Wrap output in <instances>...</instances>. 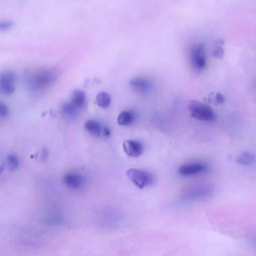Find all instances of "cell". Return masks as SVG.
Wrapping results in <instances>:
<instances>
[{
  "label": "cell",
  "instance_id": "cell-1",
  "mask_svg": "<svg viewBox=\"0 0 256 256\" xmlns=\"http://www.w3.org/2000/svg\"><path fill=\"white\" fill-rule=\"evenodd\" d=\"M188 109L193 118L202 121H211L214 119L215 114L212 108L200 102L191 100L188 104Z\"/></svg>",
  "mask_w": 256,
  "mask_h": 256
},
{
  "label": "cell",
  "instance_id": "cell-2",
  "mask_svg": "<svg viewBox=\"0 0 256 256\" xmlns=\"http://www.w3.org/2000/svg\"><path fill=\"white\" fill-rule=\"evenodd\" d=\"M128 178L139 188L152 185L154 177L150 172L136 168H130L126 172Z\"/></svg>",
  "mask_w": 256,
  "mask_h": 256
},
{
  "label": "cell",
  "instance_id": "cell-3",
  "mask_svg": "<svg viewBox=\"0 0 256 256\" xmlns=\"http://www.w3.org/2000/svg\"><path fill=\"white\" fill-rule=\"evenodd\" d=\"M16 74L12 71L4 72L0 77V90L6 95H10L15 90Z\"/></svg>",
  "mask_w": 256,
  "mask_h": 256
},
{
  "label": "cell",
  "instance_id": "cell-4",
  "mask_svg": "<svg viewBox=\"0 0 256 256\" xmlns=\"http://www.w3.org/2000/svg\"><path fill=\"white\" fill-rule=\"evenodd\" d=\"M191 61L194 68L201 70L206 66L205 48L204 44H200L194 48L192 52Z\"/></svg>",
  "mask_w": 256,
  "mask_h": 256
},
{
  "label": "cell",
  "instance_id": "cell-5",
  "mask_svg": "<svg viewBox=\"0 0 256 256\" xmlns=\"http://www.w3.org/2000/svg\"><path fill=\"white\" fill-rule=\"evenodd\" d=\"M207 169L208 166L204 163L190 162L180 166L178 168V172L181 176H188L202 173Z\"/></svg>",
  "mask_w": 256,
  "mask_h": 256
},
{
  "label": "cell",
  "instance_id": "cell-6",
  "mask_svg": "<svg viewBox=\"0 0 256 256\" xmlns=\"http://www.w3.org/2000/svg\"><path fill=\"white\" fill-rule=\"evenodd\" d=\"M122 147L126 154L132 158H137L140 156L144 149L142 144L135 140L124 141Z\"/></svg>",
  "mask_w": 256,
  "mask_h": 256
},
{
  "label": "cell",
  "instance_id": "cell-7",
  "mask_svg": "<svg viewBox=\"0 0 256 256\" xmlns=\"http://www.w3.org/2000/svg\"><path fill=\"white\" fill-rule=\"evenodd\" d=\"M130 84L134 90L140 93H146L152 88L150 82L142 78H133L130 80Z\"/></svg>",
  "mask_w": 256,
  "mask_h": 256
},
{
  "label": "cell",
  "instance_id": "cell-8",
  "mask_svg": "<svg viewBox=\"0 0 256 256\" xmlns=\"http://www.w3.org/2000/svg\"><path fill=\"white\" fill-rule=\"evenodd\" d=\"M56 76V72L53 70L42 71L38 74L35 80L38 84L46 85L55 80Z\"/></svg>",
  "mask_w": 256,
  "mask_h": 256
},
{
  "label": "cell",
  "instance_id": "cell-9",
  "mask_svg": "<svg viewBox=\"0 0 256 256\" xmlns=\"http://www.w3.org/2000/svg\"><path fill=\"white\" fill-rule=\"evenodd\" d=\"M64 183L68 186L72 188H79L82 184V178L76 174H68L64 176Z\"/></svg>",
  "mask_w": 256,
  "mask_h": 256
},
{
  "label": "cell",
  "instance_id": "cell-10",
  "mask_svg": "<svg viewBox=\"0 0 256 256\" xmlns=\"http://www.w3.org/2000/svg\"><path fill=\"white\" fill-rule=\"evenodd\" d=\"M86 98V93L84 91L76 90L72 93L71 104L76 108H80L84 105Z\"/></svg>",
  "mask_w": 256,
  "mask_h": 256
},
{
  "label": "cell",
  "instance_id": "cell-11",
  "mask_svg": "<svg viewBox=\"0 0 256 256\" xmlns=\"http://www.w3.org/2000/svg\"><path fill=\"white\" fill-rule=\"evenodd\" d=\"M134 120V115L133 112L129 110L121 112L117 118V122L120 126H128L131 124Z\"/></svg>",
  "mask_w": 256,
  "mask_h": 256
},
{
  "label": "cell",
  "instance_id": "cell-12",
  "mask_svg": "<svg viewBox=\"0 0 256 256\" xmlns=\"http://www.w3.org/2000/svg\"><path fill=\"white\" fill-rule=\"evenodd\" d=\"M111 98L110 95L106 92L98 93L96 98V104L101 108H108L110 104Z\"/></svg>",
  "mask_w": 256,
  "mask_h": 256
},
{
  "label": "cell",
  "instance_id": "cell-13",
  "mask_svg": "<svg viewBox=\"0 0 256 256\" xmlns=\"http://www.w3.org/2000/svg\"><path fill=\"white\" fill-rule=\"evenodd\" d=\"M255 161V156L248 152L241 153L236 158V162L241 164L248 165L252 164Z\"/></svg>",
  "mask_w": 256,
  "mask_h": 256
},
{
  "label": "cell",
  "instance_id": "cell-14",
  "mask_svg": "<svg viewBox=\"0 0 256 256\" xmlns=\"http://www.w3.org/2000/svg\"><path fill=\"white\" fill-rule=\"evenodd\" d=\"M84 126L86 130L96 135L100 134L102 131L100 125L94 120H87L85 122Z\"/></svg>",
  "mask_w": 256,
  "mask_h": 256
},
{
  "label": "cell",
  "instance_id": "cell-15",
  "mask_svg": "<svg viewBox=\"0 0 256 256\" xmlns=\"http://www.w3.org/2000/svg\"><path fill=\"white\" fill-rule=\"evenodd\" d=\"M224 41L222 40H218L216 44V46L213 50L212 55L216 58H221L222 57L224 53V50L222 46L224 44Z\"/></svg>",
  "mask_w": 256,
  "mask_h": 256
},
{
  "label": "cell",
  "instance_id": "cell-16",
  "mask_svg": "<svg viewBox=\"0 0 256 256\" xmlns=\"http://www.w3.org/2000/svg\"><path fill=\"white\" fill-rule=\"evenodd\" d=\"M7 161L10 170H14L17 168L18 166V161L17 157L14 154H10L8 156Z\"/></svg>",
  "mask_w": 256,
  "mask_h": 256
},
{
  "label": "cell",
  "instance_id": "cell-17",
  "mask_svg": "<svg viewBox=\"0 0 256 256\" xmlns=\"http://www.w3.org/2000/svg\"><path fill=\"white\" fill-rule=\"evenodd\" d=\"M76 108H75L72 104H65L62 108L63 112L67 115L73 116L76 113Z\"/></svg>",
  "mask_w": 256,
  "mask_h": 256
},
{
  "label": "cell",
  "instance_id": "cell-18",
  "mask_svg": "<svg viewBox=\"0 0 256 256\" xmlns=\"http://www.w3.org/2000/svg\"><path fill=\"white\" fill-rule=\"evenodd\" d=\"M8 114V110L6 106L0 102V114L1 116L5 118Z\"/></svg>",
  "mask_w": 256,
  "mask_h": 256
},
{
  "label": "cell",
  "instance_id": "cell-19",
  "mask_svg": "<svg viewBox=\"0 0 256 256\" xmlns=\"http://www.w3.org/2000/svg\"><path fill=\"white\" fill-rule=\"evenodd\" d=\"M12 24L11 22H1L0 24V28L1 29H6L10 27Z\"/></svg>",
  "mask_w": 256,
  "mask_h": 256
},
{
  "label": "cell",
  "instance_id": "cell-20",
  "mask_svg": "<svg viewBox=\"0 0 256 256\" xmlns=\"http://www.w3.org/2000/svg\"><path fill=\"white\" fill-rule=\"evenodd\" d=\"M216 100L218 102L221 104L224 102V98L222 94L218 92L216 95Z\"/></svg>",
  "mask_w": 256,
  "mask_h": 256
},
{
  "label": "cell",
  "instance_id": "cell-21",
  "mask_svg": "<svg viewBox=\"0 0 256 256\" xmlns=\"http://www.w3.org/2000/svg\"><path fill=\"white\" fill-rule=\"evenodd\" d=\"M103 134L106 136H108L110 134V130L108 128H104L103 130Z\"/></svg>",
  "mask_w": 256,
  "mask_h": 256
},
{
  "label": "cell",
  "instance_id": "cell-22",
  "mask_svg": "<svg viewBox=\"0 0 256 256\" xmlns=\"http://www.w3.org/2000/svg\"><path fill=\"white\" fill-rule=\"evenodd\" d=\"M252 243L256 246V239H253L252 240Z\"/></svg>",
  "mask_w": 256,
  "mask_h": 256
}]
</instances>
